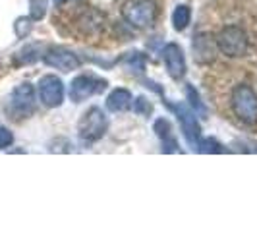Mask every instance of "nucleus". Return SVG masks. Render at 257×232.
<instances>
[{"mask_svg": "<svg viewBox=\"0 0 257 232\" xmlns=\"http://www.w3.org/2000/svg\"><path fill=\"white\" fill-rule=\"evenodd\" d=\"M172 110L178 114V120H180L186 140L192 143V145H195V142H197L199 136H201V128H199V124H197V120H195L193 110H190V108L184 106V104H172Z\"/></svg>", "mask_w": 257, "mask_h": 232, "instance_id": "9d476101", "label": "nucleus"}, {"mask_svg": "<svg viewBox=\"0 0 257 232\" xmlns=\"http://www.w3.org/2000/svg\"><path fill=\"white\" fill-rule=\"evenodd\" d=\"M190 20H192V10L188 8V6H178L174 14H172V24H174V29L176 31H184L188 24H190Z\"/></svg>", "mask_w": 257, "mask_h": 232, "instance_id": "ddd939ff", "label": "nucleus"}, {"mask_svg": "<svg viewBox=\"0 0 257 232\" xmlns=\"http://www.w3.org/2000/svg\"><path fill=\"white\" fill-rule=\"evenodd\" d=\"M104 87H106V81L104 79L93 76V74H81L70 85V99L74 103H81L87 97H93V95L101 93Z\"/></svg>", "mask_w": 257, "mask_h": 232, "instance_id": "39448f33", "label": "nucleus"}, {"mask_svg": "<svg viewBox=\"0 0 257 232\" xmlns=\"http://www.w3.org/2000/svg\"><path fill=\"white\" fill-rule=\"evenodd\" d=\"M163 58H165V64H167L168 76L172 79H182L186 74V58H184V52L176 43H170L163 49Z\"/></svg>", "mask_w": 257, "mask_h": 232, "instance_id": "1a4fd4ad", "label": "nucleus"}, {"mask_svg": "<svg viewBox=\"0 0 257 232\" xmlns=\"http://www.w3.org/2000/svg\"><path fill=\"white\" fill-rule=\"evenodd\" d=\"M66 2H70V0H54V4H58V6H60V4H66Z\"/></svg>", "mask_w": 257, "mask_h": 232, "instance_id": "4be33fe9", "label": "nucleus"}, {"mask_svg": "<svg viewBox=\"0 0 257 232\" xmlns=\"http://www.w3.org/2000/svg\"><path fill=\"white\" fill-rule=\"evenodd\" d=\"M10 108L16 118H27L35 110V89L31 83H22L12 91Z\"/></svg>", "mask_w": 257, "mask_h": 232, "instance_id": "423d86ee", "label": "nucleus"}, {"mask_svg": "<svg viewBox=\"0 0 257 232\" xmlns=\"http://www.w3.org/2000/svg\"><path fill=\"white\" fill-rule=\"evenodd\" d=\"M47 4L49 0H29V14H31V20H43L45 14H47Z\"/></svg>", "mask_w": 257, "mask_h": 232, "instance_id": "2eb2a0df", "label": "nucleus"}, {"mask_svg": "<svg viewBox=\"0 0 257 232\" xmlns=\"http://www.w3.org/2000/svg\"><path fill=\"white\" fill-rule=\"evenodd\" d=\"M39 97L45 106H60L64 101V83L56 76H45L39 81Z\"/></svg>", "mask_w": 257, "mask_h": 232, "instance_id": "0eeeda50", "label": "nucleus"}, {"mask_svg": "<svg viewBox=\"0 0 257 232\" xmlns=\"http://www.w3.org/2000/svg\"><path fill=\"white\" fill-rule=\"evenodd\" d=\"M29 31H31V24H29V20L20 18V20L16 22V33H18L20 37H26Z\"/></svg>", "mask_w": 257, "mask_h": 232, "instance_id": "aec40b11", "label": "nucleus"}, {"mask_svg": "<svg viewBox=\"0 0 257 232\" xmlns=\"http://www.w3.org/2000/svg\"><path fill=\"white\" fill-rule=\"evenodd\" d=\"M106 128H108V120H106L104 112L99 106H91L89 110L81 116V120L77 124V134L83 143H95L106 134Z\"/></svg>", "mask_w": 257, "mask_h": 232, "instance_id": "7ed1b4c3", "label": "nucleus"}, {"mask_svg": "<svg viewBox=\"0 0 257 232\" xmlns=\"http://www.w3.org/2000/svg\"><path fill=\"white\" fill-rule=\"evenodd\" d=\"M122 18L132 27L145 29L153 26L157 18V4L153 0H126L122 4Z\"/></svg>", "mask_w": 257, "mask_h": 232, "instance_id": "f03ea898", "label": "nucleus"}, {"mask_svg": "<svg viewBox=\"0 0 257 232\" xmlns=\"http://www.w3.org/2000/svg\"><path fill=\"white\" fill-rule=\"evenodd\" d=\"M220 145L215 140H201L199 142V153H220Z\"/></svg>", "mask_w": 257, "mask_h": 232, "instance_id": "f3484780", "label": "nucleus"}, {"mask_svg": "<svg viewBox=\"0 0 257 232\" xmlns=\"http://www.w3.org/2000/svg\"><path fill=\"white\" fill-rule=\"evenodd\" d=\"M39 54H41V47H39V45H27L26 49H22V51L18 52L16 62H18V64H29V62H35V60L39 58Z\"/></svg>", "mask_w": 257, "mask_h": 232, "instance_id": "4468645a", "label": "nucleus"}, {"mask_svg": "<svg viewBox=\"0 0 257 232\" xmlns=\"http://www.w3.org/2000/svg\"><path fill=\"white\" fill-rule=\"evenodd\" d=\"M215 43H217V49L222 54L230 56V58L244 56L245 52H247V47H249V41H247L245 31L238 26L224 27L219 35H217Z\"/></svg>", "mask_w": 257, "mask_h": 232, "instance_id": "20e7f679", "label": "nucleus"}, {"mask_svg": "<svg viewBox=\"0 0 257 232\" xmlns=\"http://www.w3.org/2000/svg\"><path fill=\"white\" fill-rule=\"evenodd\" d=\"M134 108H136V112L145 114V116H149L151 114V110H153L151 103H149V101H145V97H138V99H136V104H134Z\"/></svg>", "mask_w": 257, "mask_h": 232, "instance_id": "a211bd4d", "label": "nucleus"}, {"mask_svg": "<svg viewBox=\"0 0 257 232\" xmlns=\"http://www.w3.org/2000/svg\"><path fill=\"white\" fill-rule=\"evenodd\" d=\"M126 62H128L130 68H134L138 72H143V68H145V58H143V54H140V52H132L128 58H126Z\"/></svg>", "mask_w": 257, "mask_h": 232, "instance_id": "dca6fc26", "label": "nucleus"}, {"mask_svg": "<svg viewBox=\"0 0 257 232\" xmlns=\"http://www.w3.org/2000/svg\"><path fill=\"white\" fill-rule=\"evenodd\" d=\"M132 106V93L128 89H114L106 97V108L110 112H122Z\"/></svg>", "mask_w": 257, "mask_h": 232, "instance_id": "f8f14e48", "label": "nucleus"}, {"mask_svg": "<svg viewBox=\"0 0 257 232\" xmlns=\"http://www.w3.org/2000/svg\"><path fill=\"white\" fill-rule=\"evenodd\" d=\"M155 132H157V136L161 138V142H163V149L167 151V153H174V151H178V143H176V138L172 136V128H170V122H168L167 118H159L157 122H155Z\"/></svg>", "mask_w": 257, "mask_h": 232, "instance_id": "9b49d317", "label": "nucleus"}, {"mask_svg": "<svg viewBox=\"0 0 257 232\" xmlns=\"http://www.w3.org/2000/svg\"><path fill=\"white\" fill-rule=\"evenodd\" d=\"M14 142V136L12 132L8 128H4V126H0V149H4V147H10Z\"/></svg>", "mask_w": 257, "mask_h": 232, "instance_id": "6ab92c4d", "label": "nucleus"}, {"mask_svg": "<svg viewBox=\"0 0 257 232\" xmlns=\"http://www.w3.org/2000/svg\"><path fill=\"white\" fill-rule=\"evenodd\" d=\"M188 97H190V101H192V106L195 110H201L203 112V104L199 103V97H197V93L193 91V87H188Z\"/></svg>", "mask_w": 257, "mask_h": 232, "instance_id": "412c9836", "label": "nucleus"}, {"mask_svg": "<svg viewBox=\"0 0 257 232\" xmlns=\"http://www.w3.org/2000/svg\"><path fill=\"white\" fill-rule=\"evenodd\" d=\"M43 60L45 64L56 68V70H62V72H70V70H77L81 60L77 58L76 52L68 51L64 47H52L49 51L43 54Z\"/></svg>", "mask_w": 257, "mask_h": 232, "instance_id": "6e6552de", "label": "nucleus"}, {"mask_svg": "<svg viewBox=\"0 0 257 232\" xmlns=\"http://www.w3.org/2000/svg\"><path fill=\"white\" fill-rule=\"evenodd\" d=\"M230 104L234 114L238 116L244 124H255L257 122V93L249 85L240 83L232 91Z\"/></svg>", "mask_w": 257, "mask_h": 232, "instance_id": "f257e3e1", "label": "nucleus"}]
</instances>
